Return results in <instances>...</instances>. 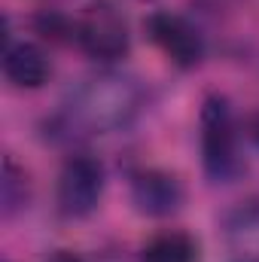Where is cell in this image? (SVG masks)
I'll return each instance as SVG.
<instances>
[{"mask_svg": "<svg viewBox=\"0 0 259 262\" xmlns=\"http://www.w3.org/2000/svg\"><path fill=\"white\" fill-rule=\"evenodd\" d=\"M140 107V89L125 76H101L89 79L70 101L67 107V122L70 128L104 134V131L128 125L131 116Z\"/></svg>", "mask_w": 259, "mask_h": 262, "instance_id": "1", "label": "cell"}, {"mask_svg": "<svg viewBox=\"0 0 259 262\" xmlns=\"http://www.w3.org/2000/svg\"><path fill=\"white\" fill-rule=\"evenodd\" d=\"M73 40L98 61H116L128 52V25L110 0H92L73 21Z\"/></svg>", "mask_w": 259, "mask_h": 262, "instance_id": "2", "label": "cell"}, {"mask_svg": "<svg viewBox=\"0 0 259 262\" xmlns=\"http://www.w3.org/2000/svg\"><path fill=\"white\" fill-rule=\"evenodd\" d=\"M201 159L210 177H229L235 168V119L223 95H207L201 104Z\"/></svg>", "mask_w": 259, "mask_h": 262, "instance_id": "3", "label": "cell"}, {"mask_svg": "<svg viewBox=\"0 0 259 262\" xmlns=\"http://www.w3.org/2000/svg\"><path fill=\"white\" fill-rule=\"evenodd\" d=\"M104 192V168L92 156H70L58 174V210L67 220L89 216Z\"/></svg>", "mask_w": 259, "mask_h": 262, "instance_id": "4", "label": "cell"}, {"mask_svg": "<svg viewBox=\"0 0 259 262\" xmlns=\"http://www.w3.org/2000/svg\"><path fill=\"white\" fill-rule=\"evenodd\" d=\"M149 40L180 67H195L204 55V40L177 12H153L146 21Z\"/></svg>", "mask_w": 259, "mask_h": 262, "instance_id": "5", "label": "cell"}, {"mask_svg": "<svg viewBox=\"0 0 259 262\" xmlns=\"http://www.w3.org/2000/svg\"><path fill=\"white\" fill-rule=\"evenodd\" d=\"M131 201L146 216H168L183 204V186L168 171H137L131 177Z\"/></svg>", "mask_w": 259, "mask_h": 262, "instance_id": "6", "label": "cell"}, {"mask_svg": "<svg viewBox=\"0 0 259 262\" xmlns=\"http://www.w3.org/2000/svg\"><path fill=\"white\" fill-rule=\"evenodd\" d=\"M52 73V64L46 58V52L37 43H9L3 52V76L15 85V89H40Z\"/></svg>", "mask_w": 259, "mask_h": 262, "instance_id": "7", "label": "cell"}, {"mask_svg": "<svg viewBox=\"0 0 259 262\" xmlns=\"http://www.w3.org/2000/svg\"><path fill=\"white\" fill-rule=\"evenodd\" d=\"M198 247L183 232H165L143 247V262H195Z\"/></svg>", "mask_w": 259, "mask_h": 262, "instance_id": "8", "label": "cell"}, {"mask_svg": "<svg viewBox=\"0 0 259 262\" xmlns=\"http://www.w3.org/2000/svg\"><path fill=\"white\" fill-rule=\"evenodd\" d=\"M28 201V183H25V171L6 159L3 162V216H12L18 207H25Z\"/></svg>", "mask_w": 259, "mask_h": 262, "instance_id": "9", "label": "cell"}, {"mask_svg": "<svg viewBox=\"0 0 259 262\" xmlns=\"http://www.w3.org/2000/svg\"><path fill=\"white\" fill-rule=\"evenodd\" d=\"M46 262H82V259L76 253H70V250H58V253H52Z\"/></svg>", "mask_w": 259, "mask_h": 262, "instance_id": "10", "label": "cell"}, {"mask_svg": "<svg viewBox=\"0 0 259 262\" xmlns=\"http://www.w3.org/2000/svg\"><path fill=\"white\" fill-rule=\"evenodd\" d=\"M253 137H256V140H259V116H256V119H253Z\"/></svg>", "mask_w": 259, "mask_h": 262, "instance_id": "11", "label": "cell"}]
</instances>
